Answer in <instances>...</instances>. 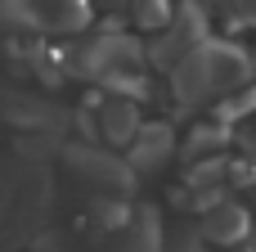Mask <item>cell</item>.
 <instances>
[{
	"mask_svg": "<svg viewBox=\"0 0 256 252\" xmlns=\"http://www.w3.org/2000/svg\"><path fill=\"white\" fill-rule=\"evenodd\" d=\"M248 230H252V221H248V212L238 203H212L207 216H202V239L207 243H220V248L238 243Z\"/></svg>",
	"mask_w": 256,
	"mask_h": 252,
	"instance_id": "cell-8",
	"label": "cell"
},
{
	"mask_svg": "<svg viewBox=\"0 0 256 252\" xmlns=\"http://www.w3.org/2000/svg\"><path fill=\"white\" fill-rule=\"evenodd\" d=\"M94 131H99V140H108L112 149L130 144L135 131H140V108H135V99L108 90V99L94 104Z\"/></svg>",
	"mask_w": 256,
	"mask_h": 252,
	"instance_id": "cell-6",
	"label": "cell"
},
{
	"mask_svg": "<svg viewBox=\"0 0 256 252\" xmlns=\"http://www.w3.org/2000/svg\"><path fill=\"white\" fill-rule=\"evenodd\" d=\"M202 41H207V14H202V5H198V0H180V5L171 9V18L158 27L153 45H144V54H148L153 68L171 72V68H176L194 45H202Z\"/></svg>",
	"mask_w": 256,
	"mask_h": 252,
	"instance_id": "cell-3",
	"label": "cell"
},
{
	"mask_svg": "<svg viewBox=\"0 0 256 252\" xmlns=\"http://www.w3.org/2000/svg\"><path fill=\"white\" fill-rule=\"evenodd\" d=\"M144 63H148L144 45L130 32H122V27L90 32V36H81V45L68 50V72L72 77H86V81H108L112 72L144 68Z\"/></svg>",
	"mask_w": 256,
	"mask_h": 252,
	"instance_id": "cell-2",
	"label": "cell"
},
{
	"mask_svg": "<svg viewBox=\"0 0 256 252\" xmlns=\"http://www.w3.org/2000/svg\"><path fill=\"white\" fill-rule=\"evenodd\" d=\"M230 140V131L216 122V126H198L184 144H180V153L189 158V162H198V158H207V153H220V144Z\"/></svg>",
	"mask_w": 256,
	"mask_h": 252,
	"instance_id": "cell-9",
	"label": "cell"
},
{
	"mask_svg": "<svg viewBox=\"0 0 256 252\" xmlns=\"http://www.w3.org/2000/svg\"><path fill=\"white\" fill-rule=\"evenodd\" d=\"M94 5H104V9H117L122 18H126V9H130V0H94Z\"/></svg>",
	"mask_w": 256,
	"mask_h": 252,
	"instance_id": "cell-10",
	"label": "cell"
},
{
	"mask_svg": "<svg viewBox=\"0 0 256 252\" xmlns=\"http://www.w3.org/2000/svg\"><path fill=\"white\" fill-rule=\"evenodd\" d=\"M63 158H68V167H72L86 185H94L99 194L126 198V194L135 189L130 167H126L122 158H112L108 149H94V144H72V149H63Z\"/></svg>",
	"mask_w": 256,
	"mask_h": 252,
	"instance_id": "cell-4",
	"label": "cell"
},
{
	"mask_svg": "<svg viewBox=\"0 0 256 252\" xmlns=\"http://www.w3.org/2000/svg\"><path fill=\"white\" fill-rule=\"evenodd\" d=\"M252 68H256V59H252Z\"/></svg>",
	"mask_w": 256,
	"mask_h": 252,
	"instance_id": "cell-11",
	"label": "cell"
},
{
	"mask_svg": "<svg viewBox=\"0 0 256 252\" xmlns=\"http://www.w3.org/2000/svg\"><path fill=\"white\" fill-rule=\"evenodd\" d=\"M36 36H81L90 27V0H27Z\"/></svg>",
	"mask_w": 256,
	"mask_h": 252,
	"instance_id": "cell-5",
	"label": "cell"
},
{
	"mask_svg": "<svg viewBox=\"0 0 256 252\" xmlns=\"http://www.w3.org/2000/svg\"><path fill=\"white\" fill-rule=\"evenodd\" d=\"M171 149H176V131H171L166 122H148V126H140L135 140H130V167H135V171H158V167L171 158Z\"/></svg>",
	"mask_w": 256,
	"mask_h": 252,
	"instance_id": "cell-7",
	"label": "cell"
},
{
	"mask_svg": "<svg viewBox=\"0 0 256 252\" xmlns=\"http://www.w3.org/2000/svg\"><path fill=\"white\" fill-rule=\"evenodd\" d=\"M252 81V59L230 45V41H202L194 45L176 68H171V90L180 99V108H202V104H220L225 95L243 90Z\"/></svg>",
	"mask_w": 256,
	"mask_h": 252,
	"instance_id": "cell-1",
	"label": "cell"
}]
</instances>
